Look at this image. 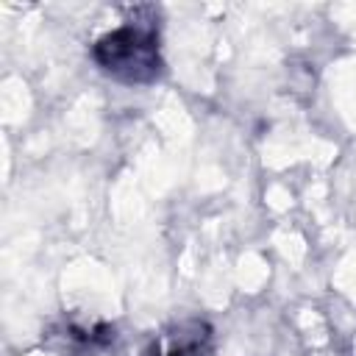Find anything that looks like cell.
<instances>
[{"label":"cell","mask_w":356,"mask_h":356,"mask_svg":"<svg viewBox=\"0 0 356 356\" xmlns=\"http://www.w3.org/2000/svg\"><path fill=\"white\" fill-rule=\"evenodd\" d=\"M95 64L122 83H153L164 72L153 22H125L92 44Z\"/></svg>","instance_id":"obj_1"},{"label":"cell","mask_w":356,"mask_h":356,"mask_svg":"<svg viewBox=\"0 0 356 356\" xmlns=\"http://www.w3.org/2000/svg\"><path fill=\"white\" fill-rule=\"evenodd\" d=\"M147 356H211V328L203 320H184L161 331Z\"/></svg>","instance_id":"obj_2"}]
</instances>
